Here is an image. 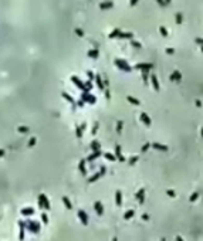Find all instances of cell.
Returning <instances> with one entry per match:
<instances>
[{
  "mask_svg": "<svg viewBox=\"0 0 203 241\" xmlns=\"http://www.w3.org/2000/svg\"><path fill=\"white\" fill-rule=\"evenodd\" d=\"M114 62H115V65H117L119 70H122V71H125V72H131V71H132V67L125 61V60H122V58H115Z\"/></svg>",
  "mask_w": 203,
  "mask_h": 241,
  "instance_id": "6da1fadb",
  "label": "cell"
},
{
  "mask_svg": "<svg viewBox=\"0 0 203 241\" xmlns=\"http://www.w3.org/2000/svg\"><path fill=\"white\" fill-rule=\"evenodd\" d=\"M38 207H40V209H45V210L51 209L50 200H48V197L44 194V193H41V194L38 196Z\"/></svg>",
  "mask_w": 203,
  "mask_h": 241,
  "instance_id": "7a4b0ae2",
  "label": "cell"
},
{
  "mask_svg": "<svg viewBox=\"0 0 203 241\" xmlns=\"http://www.w3.org/2000/svg\"><path fill=\"white\" fill-rule=\"evenodd\" d=\"M77 216H78V218H80V221L83 223V225H88L90 218H88V214H87L84 210H78V211H77Z\"/></svg>",
  "mask_w": 203,
  "mask_h": 241,
  "instance_id": "3957f363",
  "label": "cell"
},
{
  "mask_svg": "<svg viewBox=\"0 0 203 241\" xmlns=\"http://www.w3.org/2000/svg\"><path fill=\"white\" fill-rule=\"evenodd\" d=\"M71 81L75 87H78V88L81 89V91H85V82H83L77 75H71Z\"/></svg>",
  "mask_w": 203,
  "mask_h": 241,
  "instance_id": "277c9868",
  "label": "cell"
},
{
  "mask_svg": "<svg viewBox=\"0 0 203 241\" xmlns=\"http://www.w3.org/2000/svg\"><path fill=\"white\" fill-rule=\"evenodd\" d=\"M27 227H29V231H31V233H34V234L40 233V224L36 223V221H31V220H30V221L27 223Z\"/></svg>",
  "mask_w": 203,
  "mask_h": 241,
  "instance_id": "5b68a950",
  "label": "cell"
},
{
  "mask_svg": "<svg viewBox=\"0 0 203 241\" xmlns=\"http://www.w3.org/2000/svg\"><path fill=\"white\" fill-rule=\"evenodd\" d=\"M153 68V64H151V62H139V64L135 65V70H141L142 72L144 71H149Z\"/></svg>",
  "mask_w": 203,
  "mask_h": 241,
  "instance_id": "8992f818",
  "label": "cell"
},
{
  "mask_svg": "<svg viewBox=\"0 0 203 241\" xmlns=\"http://www.w3.org/2000/svg\"><path fill=\"white\" fill-rule=\"evenodd\" d=\"M105 174V167H101V170L99 172H97V173H94L92 176L88 179V183H94V182H97V180L99 179V177H102Z\"/></svg>",
  "mask_w": 203,
  "mask_h": 241,
  "instance_id": "52a82bcc",
  "label": "cell"
},
{
  "mask_svg": "<svg viewBox=\"0 0 203 241\" xmlns=\"http://www.w3.org/2000/svg\"><path fill=\"white\" fill-rule=\"evenodd\" d=\"M139 118H141V122L144 123L145 126H148V128H149V126L152 125V120H151L149 115H148L146 112H141V115H139Z\"/></svg>",
  "mask_w": 203,
  "mask_h": 241,
  "instance_id": "ba28073f",
  "label": "cell"
},
{
  "mask_svg": "<svg viewBox=\"0 0 203 241\" xmlns=\"http://www.w3.org/2000/svg\"><path fill=\"white\" fill-rule=\"evenodd\" d=\"M145 196H146V194H145V189H139V190L135 193V199H136V200H138L141 204L144 203V200H145Z\"/></svg>",
  "mask_w": 203,
  "mask_h": 241,
  "instance_id": "9c48e42d",
  "label": "cell"
},
{
  "mask_svg": "<svg viewBox=\"0 0 203 241\" xmlns=\"http://www.w3.org/2000/svg\"><path fill=\"white\" fill-rule=\"evenodd\" d=\"M151 146H152L153 149H156V150H160V152H168L169 150V147L166 146V145H162V143H158V142L151 143Z\"/></svg>",
  "mask_w": 203,
  "mask_h": 241,
  "instance_id": "30bf717a",
  "label": "cell"
},
{
  "mask_svg": "<svg viewBox=\"0 0 203 241\" xmlns=\"http://www.w3.org/2000/svg\"><path fill=\"white\" fill-rule=\"evenodd\" d=\"M169 80L173 81V82H179V81L182 80V74L179 71H173L171 75H169Z\"/></svg>",
  "mask_w": 203,
  "mask_h": 241,
  "instance_id": "8fae6325",
  "label": "cell"
},
{
  "mask_svg": "<svg viewBox=\"0 0 203 241\" xmlns=\"http://www.w3.org/2000/svg\"><path fill=\"white\" fill-rule=\"evenodd\" d=\"M115 158H117V160H119V162L125 160V158L122 156V150H121L119 145H117V146H115Z\"/></svg>",
  "mask_w": 203,
  "mask_h": 241,
  "instance_id": "7c38bea8",
  "label": "cell"
},
{
  "mask_svg": "<svg viewBox=\"0 0 203 241\" xmlns=\"http://www.w3.org/2000/svg\"><path fill=\"white\" fill-rule=\"evenodd\" d=\"M94 209H95V213L98 216H102L104 214V207H102V203L101 201H95L94 203Z\"/></svg>",
  "mask_w": 203,
  "mask_h": 241,
  "instance_id": "4fadbf2b",
  "label": "cell"
},
{
  "mask_svg": "<svg viewBox=\"0 0 203 241\" xmlns=\"http://www.w3.org/2000/svg\"><path fill=\"white\" fill-rule=\"evenodd\" d=\"M151 84H152L155 91H159L160 85H159V81H158V77H156V75H151Z\"/></svg>",
  "mask_w": 203,
  "mask_h": 241,
  "instance_id": "5bb4252c",
  "label": "cell"
},
{
  "mask_svg": "<svg viewBox=\"0 0 203 241\" xmlns=\"http://www.w3.org/2000/svg\"><path fill=\"white\" fill-rule=\"evenodd\" d=\"M95 82H97V87H98V88L101 89V91H102V89H105L104 80L101 78V75H99V74H97V75H95Z\"/></svg>",
  "mask_w": 203,
  "mask_h": 241,
  "instance_id": "9a60e30c",
  "label": "cell"
},
{
  "mask_svg": "<svg viewBox=\"0 0 203 241\" xmlns=\"http://www.w3.org/2000/svg\"><path fill=\"white\" fill-rule=\"evenodd\" d=\"M114 7V2H111V0H107V2H101L99 3V9H102V10H105V9H111Z\"/></svg>",
  "mask_w": 203,
  "mask_h": 241,
  "instance_id": "2e32d148",
  "label": "cell"
},
{
  "mask_svg": "<svg viewBox=\"0 0 203 241\" xmlns=\"http://www.w3.org/2000/svg\"><path fill=\"white\" fill-rule=\"evenodd\" d=\"M115 204H117L118 207L122 204V193H121V190L115 192Z\"/></svg>",
  "mask_w": 203,
  "mask_h": 241,
  "instance_id": "e0dca14e",
  "label": "cell"
},
{
  "mask_svg": "<svg viewBox=\"0 0 203 241\" xmlns=\"http://www.w3.org/2000/svg\"><path fill=\"white\" fill-rule=\"evenodd\" d=\"M33 214H34V209H33V207H26V209H22V216L29 217V216H33Z\"/></svg>",
  "mask_w": 203,
  "mask_h": 241,
  "instance_id": "ac0fdd59",
  "label": "cell"
},
{
  "mask_svg": "<svg viewBox=\"0 0 203 241\" xmlns=\"http://www.w3.org/2000/svg\"><path fill=\"white\" fill-rule=\"evenodd\" d=\"M90 149H92L94 152H98V150H101V143H99L98 140H92V142L90 143Z\"/></svg>",
  "mask_w": 203,
  "mask_h": 241,
  "instance_id": "d6986e66",
  "label": "cell"
},
{
  "mask_svg": "<svg viewBox=\"0 0 203 241\" xmlns=\"http://www.w3.org/2000/svg\"><path fill=\"white\" fill-rule=\"evenodd\" d=\"M85 126H87V123L84 122V123H81V125H80V128H77L75 133H77V138H78V139H80V138H83V132H84V129H85Z\"/></svg>",
  "mask_w": 203,
  "mask_h": 241,
  "instance_id": "ffe728a7",
  "label": "cell"
},
{
  "mask_svg": "<svg viewBox=\"0 0 203 241\" xmlns=\"http://www.w3.org/2000/svg\"><path fill=\"white\" fill-rule=\"evenodd\" d=\"M78 169H80L81 174H87V167H85V159H83V160H80V163H78Z\"/></svg>",
  "mask_w": 203,
  "mask_h": 241,
  "instance_id": "44dd1931",
  "label": "cell"
},
{
  "mask_svg": "<svg viewBox=\"0 0 203 241\" xmlns=\"http://www.w3.org/2000/svg\"><path fill=\"white\" fill-rule=\"evenodd\" d=\"M102 153H101V150H98V152H94V153H91V155L88 156V158L85 159V160H90V162H92V160H95V159H98L99 156H101Z\"/></svg>",
  "mask_w": 203,
  "mask_h": 241,
  "instance_id": "7402d4cb",
  "label": "cell"
},
{
  "mask_svg": "<svg viewBox=\"0 0 203 241\" xmlns=\"http://www.w3.org/2000/svg\"><path fill=\"white\" fill-rule=\"evenodd\" d=\"M87 55H88V57H91V58H98V55H99V51L97 50V48H92V50H88Z\"/></svg>",
  "mask_w": 203,
  "mask_h": 241,
  "instance_id": "603a6c76",
  "label": "cell"
},
{
  "mask_svg": "<svg viewBox=\"0 0 203 241\" xmlns=\"http://www.w3.org/2000/svg\"><path fill=\"white\" fill-rule=\"evenodd\" d=\"M19 225H20V234H19V240L23 241L24 240V228H26V224L22 221H19Z\"/></svg>",
  "mask_w": 203,
  "mask_h": 241,
  "instance_id": "cb8c5ba5",
  "label": "cell"
},
{
  "mask_svg": "<svg viewBox=\"0 0 203 241\" xmlns=\"http://www.w3.org/2000/svg\"><path fill=\"white\" fill-rule=\"evenodd\" d=\"M61 200H63V203H64V206L67 207L68 210H71V209H72V204H71V201H70V199L67 197V196H64V197H63Z\"/></svg>",
  "mask_w": 203,
  "mask_h": 241,
  "instance_id": "d4e9b609",
  "label": "cell"
},
{
  "mask_svg": "<svg viewBox=\"0 0 203 241\" xmlns=\"http://www.w3.org/2000/svg\"><path fill=\"white\" fill-rule=\"evenodd\" d=\"M126 101H128V102H131L132 105H141L139 99H136V98H134V96H131V95H128V96H126Z\"/></svg>",
  "mask_w": 203,
  "mask_h": 241,
  "instance_id": "484cf974",
  "label": "cell"
},
{
  "mask_svg": "<svg viewBox=\"0 0 203 241\" xmlns=\"http://www.w3.org/2000/svg\"><path fill=\"white\" fill-rule=\"evenodd\" d=\"M134 216H135V211H134V210H128V211L124 213V218H125V220H131Z\"/></svg>",
  "mask_w": 203,
  "mask_h": 241,
  "instance_id": "4316f807",
  "label": "cell"
},
{
  "mask_svg": "<svg viewBox=\"0 0 203 241\" xmlns=\"http://www.w3.org/2000/svg\"><path fill=\"white\" fill-rule=\"evenodd\" d=\"M104 158L107 159V160H110V162H115L117 160V158H115V155H112L111 152H107V153H104Z\"/></svg>",
  "mask_w": 203,
  "mask_h": 241,
  "instance_id": "83f0119b",
  "label": "cell"
},
{
  "mask_svg": "<svg viewBox=\"0 0 203 241\" xmlns=\"http://www.w3.org/2000/svg\"><path fill=\"white\" fill-rule=\"evenodd\" d=\"M118 37H119V38H132V37H134V34H132V33H125V31H121Z\"/></svg>",
  "mask_w": 203,
  "mask_h": 241,
  "instance_id": "f1b7e54d",
  "label": "cell"
},
{
  "mask_svg": "<svg viewBox=\"0 0 203 241\" xmlns=\"http://www.w3.org/2000/svg\"><path fill=\"white\" fill-rule=\"evenodd\" d=\"M63 98H64V99H67V101L68 102H71V104H75V101H74V98H72V96L71 95H70V94H67V92H63Z\"/></svg>",
  "mask_w": 203,
  "mask_h": 241,
  "instance_id": "f546056e",
  "label": "cell"
},
{
  "mask_svg": "<svg viewBox=\"0 0 203 241\" xmlns=\"http://www.w3.org/2000/svg\"><path fill=\"white\" fill-rule=\"evenodd\" d=\"M119 33H121V29H115V30H112V31L110 33V36H108V37H110V38L118 37V36H119Z\"/></svg>",
  "mask_w": 203,
  "mask_h": 241,
  "instance_id": "4dcf8cb0",
  "label": "cell"
},
{
  "mask_svg": "<svg viewBox=\"0 0 203 241\" xmlns=\"http://www.w3.org/2000/svg\"><path fill=\"white\" fill-rule=\"evenodd\" d=\"M87 102H88V104H95V102H97V98H95L92 94H90V95H88V99H87Z\"/></svg>",
  "mask_w": 203,
  "mask_h": 241,
  "instance_id": "1f68e13d",
  "label": "cell"
},
{
  "mask_svg": "<svg viewBox=\"0 0 203 241\" xmlns=\"http://www.w3.org/2000/svg\"><path fill=\"white\" fill-rule=\"evenodd\" d=\"M198 199H199V193L195 192V193H192V196L189 197V200H190V201H196Z\"/></svg>",
  "mask_w": 203,
  "mask_h": 241,
  "instance_id": "d6a6232c",
  "label": "cell"
},
{
  "mask_svg": "<svg viewBox=\"0 0 203 241\" xmlns=\"http://www.w3.org/2000/svg\"><path fill=\"white\" fill-rule=\"evenodd\" d=\"M159 31H160V34H162L163 37H168V30H166L163 26H160V27H159Z\"/></svg>",
  "mask_w": 203,
  "mask_h": 241,
  "instance_id": "836d02e7",
  "label": "cell"
},
{
  "mask_svg": "<svg viewBox=\"0 0 203 241\" xmlns=\"http://www.w3.org/2000/svg\"><path fill=\"white\" fill-rule=\"evenodd\" d=\"M36 142H37V139H36L34 136H33V138H30V140H29V143H27V146H29V147L34 146V145H36Z\"/></svg>",
  "mask_w": 203,
  "mask_h": 241,
  "instance_id": "e575fe53",
  "label": "cell"
},
{
  "mask_svg": "<svg viewBox=\"0 0 203 241\" xmlns=\"http://www.w3.org/2000/svg\"><path fill=\"white\" fill-rule=\"evenodd\" d=\"M41 221H43L44 224H48V216L45 214V213H43V214H41Z\"/></svg>",
  "mask_w": 203,
  "mask_h": 241,
  "instance_id": "d590c367",
  "label": "cell"
},
{
  "mask_svg": "<svg viewBox=\"0 0 203 241\" xmlns=\"http://www.w3.org/2000/svg\"><path fill=\"white\" fill-rule=\"evenodd\" d=\"M91 88H92V84H91V81H87V82H85V91L90 92Z\"/></svg>",
  "mask_w": 203,
  "mask_h": 241,
  "instance_id": "8d00e7d4",
  "label": "cell"
},
{
  "mask_svg": "<svg viewBox=\"0 0 203 241\" xmlns=\"http://www.w3.org/2000/svg\"><path fill=\"white\" fill-rule=\"evenodd\" d=\"M142 80H144L145 84L148 82V71H144V72H142Z\"/></svg>",
  "mask_w": 203,
  "mask_h": 241,
  "instance_id": "74e56055",
  "label": "cell"
},
{
  "mask_svg": "<svg viewBox=\"0 0 203 241\" xmlns=\"http://www.w3.org/2000/svg\"><path fill=\"white\" fill-rule=\"evenodd\" d=\"M87 75H88V78H90V81H92V80H95V75H94V72H92V71H87Z\"/></svg>",
  "mask_w": 203,
  "mask_h": 241,
  "instance_id": "f35d334b",
  "label": "cell"
},
{
  "mask_svg": "<svg viewBox=\"0 0 203 241\" xmlns=\"http://www.w3.org/2000/svg\"><path fill=\"white\" fill-rule=\"evenodd\" d=\"M121 129H122V122L118 120V123H117V132L118 133H121Z\"/></svg>",
  "mask_w": 203,
  "mask_h": 241,
  "instance_id": "ab89813d",
  "label": "cell"
},
{
  "mask_svg": "<svg viewBox=\"0 0 203 241\" xmlns=\"http://www.w3.org/2000/svg\"><path fill=\"white\" fill-rule=\"evenodd\" d=\"M151 147V143H145L144 146H142V149H141V152H146L148 149Z\"/></svg>",
  "mask_w": 203,
  "mask_h": 241,
  "instance_id": "60d3db41",
  "label": "cell"
},
{
  "mask_svg": "<svg viewBox=\"0 0 203 241\" xmlns=\"http://www.w3.org/2000/svg\"><path fill=\"white\" fill-rule=\"evenodd\" d=\"M156 2H158V4L160 6V7H166V4H168L165 0H156Z\"/></svg>",
  "mask_w": 203,
  "mask_h": 241,
  "instance_id": "b9f144b4",
  "label": "cell"
},
{
  "mask_svg": "<svg viewBox=\"0 0 203 241\" xmlns=\"http://www.w3.org/2000/svg\"><path fill=\"white\" fill-rule=\"evenodd\" d=\"M131 44H132L134 47H136V48H141V47H142V46H141V43H138V41H135V40H132V41H131Z\"/></svg>",
  "mask_w": 203,
  "mask_h": 241,
  "instance_id": "7bdbcfd3",
  "label": "cell"
},
{
  "mask_svg": "<svg viewBox=\"0 0 203 241\" xmlns=\"http://www.w3.org/2000/svg\"><path fill=\"white\" fill-rule=\"evenodd\" d=\"M75 34L80 36V37H83V36H84V31H83L81 29H75Z\"/></svg>",
  "mask_w": 203,
  "mask_h": 241,
  "instance_id": "ee69618b",
  "label": "cell"
},
{
  "mask_svg": "<svg viewBox=\"0 0 203 241\" xmlns=\"http://www.w3.org/2000/svg\"><path fill=\"white\" fill-rule=\"evenodd\" d=\"M19 132H22V133H26V132H29V128H26V126H20V128H19Z\"/></svg>",
  "mask_w": 203,
  "mask_h": 241,
  "instance_id": "f6af8a7d",
  "label": "cell"
},
{
  "mask_svg": "<svg viewBox=\"0 0 203 241\" xmlns=\"http://www.w3.org/2000/svg\"><path fill=\"white\" fill-rule=\"evenodd\" d=\"M97 131H98V122H95V123H94V128H92V135H95V133H97Z\"/></svg>",
  "mask_w": 203,
  "mask_h": 241,
  "instance_id": "bcb514c9",
  "label": "cell"
},
{
  "mask_svg": "<svg viewBox=\"0 0 203 241\" xmlns=\"http://www.w3.org/2000/svg\"><path fill=\"white\" fill-rule=\"evenodd\" d=\"M166 194H168L169 197H176V194H175L173 190H168V192H166Z\"/></svg>",
  "mask_w": 203,
  "mask_h": 241,
  "instance_id": "7dc6e473",
  "label": "cell"
},
{
  "mask_svg": "<svg viewBox=\"0 0 203 241\" xmlns=\"http://www.w3.org/2000/svg\"><path fill=\"white\" fill-rule=\"evenodd\" d=\"M176 23H178V24L182 23V14H179V13L176 14Z\"/></svg>",
  "mask_w": 203,
  "mask_h": 241,
  "instance_id": "c3c4849f",
  "label": "cell"
},
{
  "mask_svg": "<svg viewBox=\"0 0 203 241\" xmlns=\"http://www.w3.org/2000/svg\"><path fill=\"white\" fill-rule=\"evenodd\" d=\"M195 41H196V43H198V44H199V46H200V47L203 46V38H200V37H198V38H196Z\"/></svg>",
  "mask_w": 203,
  "mask_h": 241,
  "instance_id": "681fc988",
  "label": "cell"
},
{
  "mask_svg": "<svg viewBox=\"0 0 203 241\" xmlns=\"http://www.w3.org/2000/svg\"><path fill=\"white\" fill-rule=\"evenodd\" d=\"M136 160H138V156H132V158H131V159H129V163H131V165H132V163H135V162H136Z\"/></svg>",
  "mask_w": 203,
  "mask_h": 241,
  "instance_id": "f907efd6",
  "label": "cell"
},
{
  "mask_svg": "<svg viewBox=\"0 0 203 241\" xmlns=\"http://www.w3.org/2000/svg\"><path fill=\"white\" fill-rule=\"evenodd\" d=\"M166 54H173L175 53V50H173V48H166Z\"/></svg>",
  "mask_w": 203,
  "mask_h": 241,
  "instance_id": "816d5d0a",
  "label": "cell"
},
{
  "mask_svg": "<svg viewBox=\"0 0 203 241\" xmlns=\"http://www.w3.org/2000/svg\"><path fill=\"white\" fill-rule=\"evenodd\" d=\"M138 2H139V0H129V4H131V6H135Z\"/></svg>",
  "mask_w": 203,
  "mask_h": 241,
  "instance_id": "f5cc1de1",
  "label": "cell"
},
{
  "mask_svg": "<svg viewBox=\"0 0 203 241\" xmlns=\"http://www.w3.org/2000/svg\"><path fill=\"white\" fill-rule=\"evenodd\" d=\"M142 220H144V221H148V220H149V216H148V214H144V216H142Z\"/></svg>",
  "mask_w": 203,
  "mask_h": 241,
  "instance_id": "db71d44e",
  "label": "cell"
},
{
  "mask_svg": "<svg viewBox=\"0 0 203 241\" xmlns=\"http://www.w3.org/2000/svg\"><path fill=\"white\" fill-rule=\"evenodd\" d=\"M105 96H107V99H110V91H108V88H105Z\"/></svg>",
  "mask_w": 203,
  "mask_h": 241,
  "instance_id": "11a10c76",
  "label": "cell"
},
{
  "mask_svg": "<svg viewBox=\"0 0 203 241\" xmlns=\"http://www.w3.org/2000/svg\"><path fill=\"white\" fill-rule=\"evenodd\" d=\"M2 156H4V150L0 149V158H2Z\"/></svg>",
  "mask_w": 203,
  "mask_h": 241,
  "instance_id": "9f6ffc18",
  "label": "cell"
},
{
  "mask_svg": "<svg viewBox=\"0 0 203 241\" xmlns=\"http://www.w3.org/2000/svg\"><path fill=\"white\" fill-rule=\"evenodd\" d=\"M196 105H198V107H202V102L198 99V101H196Z\"/></svg>",
  "mask_w": 203,
  "mask_h": 241,
  "instance_id": "6f0895ef",
  "label": "cell"
},
{
  "mask_svg": "<svg viewBox=\"0 0 203 241\" xmlns=\"http://www.w3.org/2000/svg\"><path fill=\"white\" fill-rule=\"evenodd\" d=\"M176 241H183V238H182L180 236H178V237H176Z\"/></svg>",
  "mask_w": 203,
  "mask_h": 241,
  "instance_id": "680465c9",
  "label": "cell"
},
{
  "mask_svg": "<svg viewBox=\"0 0 203 241\" xmlns=\"http://www.w3.org/2000/svg\"><path fill=\"white\" fill-rule=\"evenodd\" d=\"M200 50H202V53H203V46H202V47H200Z\"/></svg>",
  "mask_w": 203,
  "mask_h": 241,
  "instance_id": "91938a15",
  "label": "cell"
},
{
  "mask_svg": "<svg viewBox=\"0 0 203 241\" xmlns=\"http://www.w3.org/2000/svg\"><path fill=\"white\" fill-rule=\"evenodd\" d=\"M165 2H166V3H169V2H171V0H165Z\"/></svg>",
  "mask_w": 203,
  "mask_h": 241,
  "instance_id": "94428289",
  "label": "cell"
},
{
  "mask_svg": "<svg viewBox=\"0 0 203 241\" xmlns=\"http://www.w3.org/2000/svg\"><path fill=\"white\" fill-rule=\"evenodd\" d=\"M202 138H203V129H202Z\"/></svg>",
  "mask_w": 203,
  "mask_h": 241,
  "instance_id": "6125c7cd",
  "label": "cell"
},
{
  "mask_svg": "<svg viewBox=\"0 0 203 241\" xmlns=\"http://www.w3.org/2000/svg\"><path fill=\"white\" fill-rule=\"evenodd\" d=\"M162 241H166V240H165V238H162Z\"/></svg>",
  "mask_w": 203,
  "mask_h": 241,
  "instance_id": "be15d7a7",
  "label": "cell"
},
{
  "mask_svg": "<svg viewBox=\"0 0 203 241\" xmlns=\"http://www.w3.org/2000/svg\"><path fill=\"white\" fill-rule=\"evenodd\" d=\"M114 241H117V238H114Z\"/></svg>",
  "mask_w": 203,
  "mask_h": 241,
  "instance_id": "e7e4bbea",
  "label": "cell"
}]
</instances>
